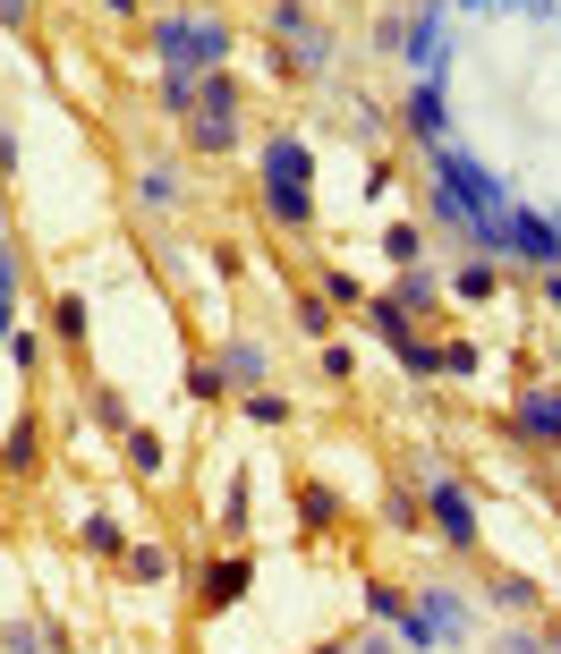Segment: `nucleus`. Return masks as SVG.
<instances>
[{"instance_id":"f03ea898","label":"nucleus","mask_w":561,"mask_h":654,"mask_svg":"<svg viewBox=\"0 0 561 654\" xmlns=\"http://www.w3.org/2000/svg\"><path fill=\"white\" fill-rule=\"evenodd\" d=\"M162 51H170L179 68H213V60H221V26H162Z\"/></svg>"},{"instance_id":"f257e3e1","label":"nucleus","mask_w":561,"mask_h":654,"mask_svg":"<svg viewBox=\"0 0 561 654\" xmlns=\"http://www.w3.org/2000/svg\"><path fill=\"white\" fill-rule=\"evenodd\" d=\"M264 179H272V213H306V145H272L264 153Z\"/></svg>"},{"instance_id":"20e7f679","label":"nucleus","mask_w":561,"mask_h":654,"mask_svg":"<svg viewBox=\"0 0 561 654\" xmlns=\"http://www.w3.org/2000/svg\"><path fill=\"white\" fill-rule=\"evenodd\" d=\"M434 510H443V527H451L459 544H468V536H476V518H468V502H459V493H443V485H434Z\"/></svg>"},{"instance_id":"7ed1b4c3","label":"nucleus","mask_w":561,"mask_h":654,"mask_svg":"<svg viewBox=\"0 0 561 654\" xmlns=\"http://www.w3.org/2000/svg\"><path fill=\"white\" fill-rule=\"evenodd\" d=\"M527 434H561V392H527Z\"/></svg>"},{"instance_id":"39448f33","label":"nucleus","mask_w":561,"mask_h":654,"mask_svg":"<svg viewBox=\"0 0 561 654\" xmlns=\"http://www.w3.org/2000/svg\"><path fill=\"white\" fill-rule=\"evenodd\" d=\"M239 587H247V561H230V569H213V578H204V604H213V595H239Z\"/></svg>"}]
</instances>
